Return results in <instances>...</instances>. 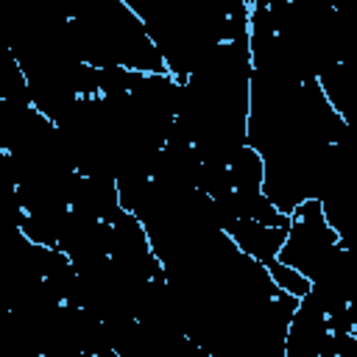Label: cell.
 I'll list each match as a JSON object with an SVG mask.
<instances>
[{"label": "cell", "instance_id": "cell-2", "mask_svg": "<svg viewBox=\"0 0 357 357\" xmlns=\"http://www.w3.org/2000/svg\"><path fill=\"white\" fill-rule=\"evenodd\" d=\"M70 36L78 59L89 67L167 73L142 20L123 0H84L70 14Z\"/></svg>", "mask_w": 357, "mask_h": 357}, {"label": "cell", "instance_id": "cell-1", "mask_svg": "<svg viewBox=\"0 0 357 357\" xmlns=\"http://www.w3.org/2000/svg\"><path fill=\"white\" fill-rule=\"evenodd\" d=\"M251 56L248 39L218 42L209 56L178 81L173 131L201 162H218L245 145Z\"/></svg>", "mask_w": 357, "mask_h": 357}, {"label": "cell", "instance_id": "cell-6", "mask_svg": "<svg viewBox=\"0 0 357 357\" xmlns=\"http://www.w3.org/2000/svg\"><path fill=\"white\" fill-rule=\"evenodd\" d=\"M265 268H268L271 279H273L284 293H290V296L301 298V296L310 290V279H307L304 273H298L296 268H290V265L279 262L276 257H273V259H268V262H265Z\"/></svg>", "mask_w": 357, "mask_h": 357}, {"label": "cell", "instance_id": "cell-3", "mask_svg": "<svg viewBox=\"0 0 357 357\" xmlns=\"http://www.w3.org/2000/svg\"><path fill=\"white\" fill-rule=\"evenodd\" d=\"M346 240L324 218L321 201L307 198L290 212L287 234L276 251V259L304 273L310 282L324 276L346 251Z\"/></svg>", "mask_w": 357, "mask_h": 357}, {"label": "cell", "instance_id": "cell-4", "mask_svg": "<svg viewBox=\"0 0 357 357\" xmlns=\"http://www.w3.org/2000/svg\"><path fill=\"white\" fill-rule=\"evenodd\" d=\"M287 226L290 223L271 226V223H262V220H254V218H226L220 223V229L231 237V243L243 254H248L259 262H268V259L276 257V251H279V245L287 234Z\"/></svg>", "mask_w": 357, "mask_h": 357}, {"label": "cell", "instance_id": "cell-5", "mask_svg": "<svg viewBox=\"0 0 357 357\" xmlns=\"http://www.w3.org/2000/svg\"><path fill=\"white\" fill-rule=\"evenodd\" d=\"M11 100V103H31L28 95V84L25 75L20 70V61L14 59L11 47L6 45V39L0 36V103Z\"/></svg>", "mask_w": 357, "mask_h": 357}]
</instances>
